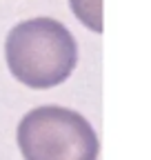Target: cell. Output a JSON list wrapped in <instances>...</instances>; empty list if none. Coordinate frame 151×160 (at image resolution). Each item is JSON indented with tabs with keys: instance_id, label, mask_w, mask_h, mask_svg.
<instances>
[{
	"instance_id": "cell-3",
	"label": "cell",
	"mask_w": 151,
	"mask_h": 160,
	"mask_svg": "<svg viewBox=\"0 0 151 160\" xmlns=\"http://www.w3.org/2000/svg\"><path fill=\"white\" fill-rule=\"evenodd\" d=\"M69 5L87 29L102 33V0H69Z\"/></svg>"
},
{
	"instance_id": "cell-1",
	"label": "cell",
	"mask_w": 151,
	"mask_h": 160,
	"mask_svg": "<svg viewBox=\"0 0 151 160\" xmlns=\"http://www.w3.org/2000/svg\"><path fill=\"white\" fill-rule=\"evenodd\" d=\"M7 67L29 89L62 85L78 62V45L71 31L53 18L18 22L5 40Z\"/></svg>"
},
{
	"instance_id": "cell-2",
	"label": "cell",
	"mask_w": 151,
	"mask_h": 160,
	"mask_svg": "<svg viewBox=\"0 0 151 160\" xmlns=\"http://www.w3.org/2000/svg\"><path fill=\"white\" fill-rule=\"evenodd\" d=\"M25 160H98V136L78 111L58 105L31 109L18 125Z\"/></svg>"
}]
</instances>
